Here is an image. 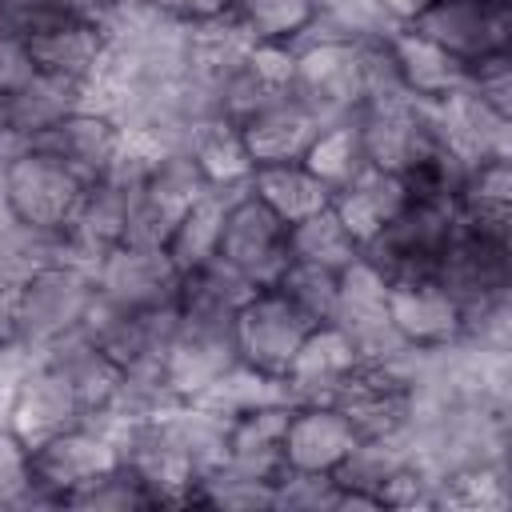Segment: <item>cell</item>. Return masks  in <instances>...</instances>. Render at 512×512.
<instances>
[{"label": "cell", "mask_w": 512, "mask_h": 512, "mask_svg": "<svg viewBox=\"0 0 512 512\" xmlns=\"http://www.w3.org/2000/svg\"><path fill=\"white\" fill-rule=\"evenodd\" d=\"M92 296V268L64 256L48 260L20 276L8 296H0V336L16 340L32 356H44L52 344L80 332Z\"/></svg>", "instance_id": "cell-1"}, {"label": "cell", "mask_w": 512, "mask_h": 512, "mask_svg": "<svg viewBox=\"0 0 512 512\" xmlns=\"http://www.w3.org/2000/svg\"><path fill=\"white\" fill-rule=\"evenodd\" d=\"M288 96L320 124L352 120L368 104V40L308 32L292 44Z\"/></svg>", "instance_id": "cell-2"}, {"label": "cell", "mask_w": 512, "mask_h": 512, "mask_svg": "<svg viewBox=\"0 0 512 512\" xmlns=\"http://www.w3.org/2000/svg\"><path fill=\"white\" fill-rule=\"evenodd\" d=\"M432 280H440L460 300L464 316L504 304L512 288V220H480L456 212V232Z\"/></svg>", "instance_id": "cell-3"}, {"label": "cell", "mask_w": 512, "mask_h": 512, "mask_svg": "<svg viewBox=\"0 0 512 512\" xmlns=\"http://www.w3.org/2000/svg\"><path fill=\"white\" fill-rule=\"evenodd\" d=\"M84 180L60 164L52 152L28 144L20 148L16 156H8L0 164V204L4 212L32 228V232H48V236H60L84 196Z\"/></svg>", "instance_id": "cell-4"}, {"label": "cell", "mask_w": 512, "mask_h": 512, "mask_svg": "<svg viewBox=\"0 0 512 512\" xmlns=\"http://www.w3.org/2000/svg\"><path fill=\"white\" fill-rule=\"evenodd\" d=\"M456 232V200L440 196H412L404 212L384 224L368 244L364 256L396 284V280H428Z\"/></svg>", "instance_id": "cell-5"}, {"label": "cell", "mask_w": 512, "mask_h": 512, "mask_svg": "<svg viewBox=\"0 0 512 512\" xmlns=\"http://www.w3.org/2000/svg\"><path fill=\"white\" fill-rule=\"evenodd\" d=\"M356 128L364 140V156L372 168L384 172H416L424 160L444 152L436 104L412 100V96H388V100H368L356 112Z\"/></svg>", "instance_id": "cell-6"}, {"label": "cell", "mask_w": 512, "mask_h": 512, "mask_svg": "<svg viewBox=\"0 0 512 512\" xmlns=\"http://www.w3.org/2000/svg\"><path fill=\"white\" fill-rule=\"evenodd\" d=\"M120 460L116 440L96 424V420H80L40 444L28 448V492L20 500V508L28 504H48V508H64V500L88 484L92 476H100L104 468H112Z\"/></svg>", "instance_id": "cell-7"}, {"label": "cell", "mask_w": 512, "mask_h": 512, "mask_svg": "<svg viewBox=\"0 0 512 512\" xmlns=\"http://www.w3.org/2000/svg\"><path fill=\"white\" fill-rule=\"evenodd\" d=\"M388 288L392 280L364 252L336 272V316L332 320L356 340L368 364H392L408 352V344L388 324Z\"/></svg>", "instance_id": "cell-8"}, {"label": "cell", "mask_w": 512, "mask_h": 512, "mask_svg": "<svg viewBox=\"0 0 512 512\" xmlns=\"http://www.w3.org/2000/svg\"><path fill=\"white\" fill-rule=\"evenodd\" d=\"M308 332H312V320L276 284L256 288L232 320L236 356L260 372H268V376H280V380H284V372H288V364H292V356Z\"/></svg>", "instance_id": "cell-9"}, {"label": "cell", "mask_w": 512, "mask_h": 512, "mask_svg": "<svg viewBox=\"0 0 512 512\" xmlns=\"http://www.w3.org/2000/svg\"><path fill=\"white\" fill-rule=\"evenodd\" d=\"M216 256L224 264H232L240 276H248L256 288L276 284V276L292 260L288 224L260 196L240 188L224 208V232H220V252Z\"/></svg>", "instance_id": "cell-10"}, {"label": "cell", "mask_w": 512, "mask_h": 512, "mask_svg": "<svg viewBox=\"0 0 512 512\" xmlns=\"http://www.w3.org/2000/svg\"><path fill=\"white\" fill-rule=\"evenodd\" d=\"M92 284H96V296L112 300L116 308L156 312V308L176 304L180 268L168 260L164 248H144V244L120 240L92 264Z\"/></svg>", "instance_id": "cell-11"}, {"label": "cell", "mask_w": 512, "mask_h": 512, "mask_svg": "<svg viewBox=\"0 0 512 512\" xmlns=\"http://www.w3.org/2000/svg\"><path fill=\"white\" fill-rule=\"evenodd\" d=\"M20 28H24L28 44H32V56H36V68L40 72H52V76H64L72 84L96 88L100 68H104V56H108V32H104V24L60 16V12H48V8L36 4L24 16Z\"/></svg>", "instance_id": "cell-12"}, {"label": "cell", "mask_w": 512, "mask_h": 512, "mask_svg": "<svg viewBox=\"0 0 512 512\" xmlns=\"http://www.w3.org/2000/svg\"><path fill=\"white\" fill-rule=\"evenodd\" d=\"M460 64L512 52V0H436L416 24Z\"/></svg>", "instance_id": "cell-13"}, {"label": "cell", "mask_w": 512, "mask_h": 512, "mask_svg": "<svg viewBox=\"0 0 512 512\" xmlns=\"http://www.w3.org/2000/svg\"><path fill=\"white\" fill-rule=\"evenodd\" d=\"M80 420H88V416H84V404H80L76 388L68 384V376L48 356H32L4 404V424L32 448Z\"/></svg>", "instance_id": "cell-14"}, {"label": "cell", "mask_w": 512, "mask_h": 512, "mask_svg": "<svg viewBox=\"0 0 512 512\" xmlns=\"http://www.w3.org/2000/svg\"><path fill=\"white\" fill-rule=\"evenodd\" d=\"M388 324L412 352H440L464 340L468 316L440 280H396L388 288Z\"/></svg>", "instance_id": "cell-15"}, {"label": "cell", "mask_w": 512, "mask_h": 512, "mask_svg": "<svg viewBox=\"0 0 512 512\" xmlns=\"http://www.w3.org/2000/svg\"><path fill=\"white\" fill-rule=\"evenodd\" d=\"M364 364L356 340L336 324H312L304 344L296 348L288 372H284V392L292 404H312V400H336V392L348 384V376Z\"/></svg>", "instance_id": "cell-16"}, {"label": "cell", "mask_w": 512, "mask_h": 512, "mask_svg": "<svg viewBox=\"0 0 512 512\" xmlns=\"http://www.w3.org/2000/svg\"><path fill=\"white\" fill-rule=\"evenodd\" d=\"M356 440H360V432L336 404H328V400L292 404L288 428H284V468L332 476L348 460Z\"/></svg>", "instance_id": "cell-17"}, {"label": "cell", "mask_w": 512, "mask_h": 512, "mask_svg": "<svg viewBox=\"0 0 512 512\" xmlns=\"http://www.w3.org/2000/svg\"><path fill=\"white\" fill-rule=\"evenodd\" d=\"M32 144L44 148V152H52L84 184H92V180H100L108 172V164L124 148V128H120V120L108 108L84 104V108L68 112L64 120H56L48 132H40Z\"/></svg>", "instance_id": "cell-18"}, {"label": "cell", "mask_w": 512, "mask_h": 512, "mask_svg": "<svg viewBox=\"0 0 512 512\" xmlns=\"http://www.w3.org/2000/svg\"><path fill=\"white\" fill-rule=\"evenodd\" d=\"M436 120H440L444 144L464 164L512 156V116L492 108L464 84L456 92H448L444 100H436Z\"/></svg>", "instance_id": "cell-19"}, {"label": "cell", "mask_w": 512, "mask_h": 512, "mask_svg": "<svg viewBox=\"0 0 512 512\" xmlns=\"http://www.w3.org/2000/svg\"><path fill=\"white\" fill-rule=\"evenodd\" d=\"M180 316V312H176ZM236 356V340L232 328H216V324H188L180 320L168 348H164V380L172 388L176 400H196L224 368H232Z\"/></svg>", "instance_id": "cell-20"}, {"label": "cell", "mask_w": 512, "mask_h": 512, "mask_svg": "<svg viewBox=\"0 0 512 512\" xmlns=\"http://www.w3.org/2000/svg\"><path fill=\"white\" fill-rule=\"evenodd\" d=\"M316 128H320V120L300 100H292L288 92L272 96L268 104H260L256 112H248L240 120V136H244V148L252 156V168L300 160L304 148L312 144Z\"/></svg>", "instance_id": "cell-21"}, {"label": "cell", "mask_w": 512, "mask_h": 512, "mask_svg": "<svg viewBox=\"0 0 512 512\" xmlns=\"http://www.w3.org/2000/svg\"><path fill=\"white\" fill-rule=\"evenodd\" d=\"M384 52L392 60V72H396L400 88L412 100L436 104V100H444L448 92H456L464 84V64L416 28H392L384 36Z\"/></svg>", "instance_id": "cell-22"}, {"label": "cell", "mask_w": 512, "mask_h": 512, "mask_svg": "<svg viewBox=\"0 0 512 512\" xmlns=\"http://www.w3.org/2000/svg\"><path fill=\"white\" fill-rule=\"evenodd\" d=\"M256 292V284L248 276H240L232 264H224L220 256L180 272V292H176V312L188 324H216V328H232L240 304Z\"/></svg>", "instance_id": "cell-23"}, {"label": "cell", "mask_w": 512, "mask_h": 512, "mask_svg": "<svg viewBox=\"0 0 512 512\" xmlns=\"http://www.w3.org/2000/svg\"><path fill=\"white\" fill-rule=\"evenodd\" d=\"M412 200V188L400 172H384V168H364L348 188H340L332 196V208L340 212V220L348 224V232L360 240V248L384 228L392 224L404 204Z\"/></svg>", "instance_id": "cell-24"}, {"label": "cell", "mask_w": 512, "mask_h": 512, "mask_svg": "<svg viewBox=\"0 0 512 512\" xmlns=\"http://www.w3.org/2000/svg\"><path fill=\"white\" fill-rule=\"evenodd\" d=\"M184 148L188 156L196 160V168L204 172L208 188L216 192H240L248 188L252 180V156L244 148V136H240V124L236 120H224V116H204L188 128L184 136Z\"/></svg>", "instance_id": "cell-25"}, {"label": "cell", "mask_w": 512, "mask_h": 512, "mask_svg": "<svg viewBox=\"0 0 512 512\" xmlns=\"http://www.w3.org/2000/svg\"><path fill=\"white\" fill-rule=\"evenodd\" d=\"M292 404H264L236 420H228V456L224 464L276 480L284 472V428H288Z\"/></svg>", "instance_id": "cell-26"}, {"label": "cell", "mask_w": 512, "mask_h": 512, "mask_svg": "<svg viewBox=\"0 0 512 512\" xmlns=\"http://www.w3.org/2000/svg\"><path fill=\"white\" fill-rule=\"evenodd\" d=\"M84 104H96L92 88L72 84V80L52 76V72H36L20 92L8 96V124L20 140L32 144L40 132H48L56 120H64L68 112H76Z\"/></svg>", "instance_id": "cell-27"}, {"label": "cell", "mask_w": 512, "mask_h": 512, "mask_svg": "<svg viewBox=\"0 0 512 512\" xmlns=\"http://www.w3.org/2000/svg\"><path fill=\"white\" fill-rule=\"evenodd\" d=\"M44 356L68 376V384L76 388V396H80V404H84V416H100V412L116 400L124 368H120L112 356H104L84 332L64 336V340L52 344Z\"/></svg>", "instance_id": "cell-28"}, {"label": "cell", "mask_w": 512, "mask_h": 512, "mask_svg": "<svg viewBox=\"0 0 512 512\" xmlns=\"http://www.w3.org/2000/svg\"><path fill=\"white\" fill-rule=\"evenodd\" d=\"M232 196H236V192H232ZM232 196L212 188V192H204L200 200H192V204L180 212V220L172 224V232H168V240H164V252H168V260H172L180 272H192V268L216 260V252H220V232H224V208H228Z\"/></svg>", "instance_id": "cell-29"}, {"label": "cell", "mask_w": 512, "mask_h": 512, "mask_svg": "<svg viewBox=\"0 0 512 512\" xmlns=\"http://www.w3.org/2000/svg\"><path fill=\"white\" fill-rule=\"evenodd\" d=\"M248 192L260 196L284 224H296L312 212H320L324 204H332V192L300 164H264V168H252V180H248Z\"/></svg>", "instance_id": "cell-30"}, {"label": "cell", "mask_w": 512, "mask_h": 512, "mask_svg": "<svg viewBox=\"0 0 512 512\" xmlns=\"http://www.w3.org/2000/svg\"><path fill=\"white\" fill-rule=\"evenodd\" d=\"M300 164L336 196L340 188H348L364 168H368V156H364V140H360V128H356V116L352 120H332V124H320L312 144L304 148Z\"/></svg>", "instance_id": "cell-31"}, {"label": "cell", "mask_w": 512, "mask_h": 512, "mask_svg": "<svg viewBox=\"0 0 512 512\" xmlns=\"http://www.w3.org/2000/svg\"><path fill=\"white\" fill-rule=\"evenodd\" d=\"M320 0H232L228 16L252 44H296L316 28Z\"/></svg>", "instance_id": "cell-32"}, {"label": "cell", "mask_w": 512, "mask_h": 512, "mask_svg": "<svg viewBox=\"0 0 512 512\" xmlns=\"http://www.w3.org/2000/svg\"><path fill=\"white\" fill-rule=\"evenodd\" d=\"M288 252L292 260H308V264H324L332 272H340L344 264H352L364 248L360 240L348 232V224L340 220V212L332 204H324L320 212L288 224Z\"/></svg>", "instance_id": "cell-33"}, {"label": "cell", "mask_w": 512, "mask_h": 512, "mask_svg": "<svg viewBox=\"0 0 512 512\" xmlns=\"http://www.w3.org/2000/svg\"><path fill=\"white\" fill-rule=\"evenodd\" d=\"M204 408H212L216 416L224 420H236L252 408H264V404H284L288 392H284V380L280 376H268L244 360H236L232 368H224L200 396H196ZM292 404V400H288Z\"/></svg>", "instance_id": "cell-34"}, {"label": "cell", "mask_w": 512, "mask_h": 512, "mask_svg": "<svg viewBox=\"0 0 512 512\" xmlns=\"http://www.w3.org/2000/svg\"><path fill=\"white\" fill-rule=\"evenodd\" d=\"M188 504L196 508H236V512H256V508H276V480L240 472L232 464H216L212 472H204L192 492Z\"/></svg>", "instance_id": "cell-35"}, {"label": "cell", "mask_w": 512, "mask_h": 512, "mask_svg": "<svg viewBox=\"0 0 512 512\" xmlns=\"http://www.w3.org/2000/svg\"><path fill=\"white\" fill-rule=\"evenodd\" d=\"M456 212L480 220H512V156L468 164L456 192Z\"/></svg>", "instance_id": "cell-36"}, {"label": "cell", "mask_w": 512, "mask_h": 512, "mask_svg": "<svg viewBox=\"0 0 512 512\" xmlns=\"http://www.w3.org/2000/svg\"><path fill=\"white\" fill-rule=\"evenodd\" d=\"M64 508H84V512H128V508H156V496L148 492L144 476L116 460L112 468H104L100 476H92L88 484H80Z\"/></svg>", "instance_id": "cell-37"}, {"label": "cell", "mask_w": 512, "mask_h": 512, "mask_svg": "<svg viewBox=\"0 0 512 512\" xmlns=\"http://www.w3.org/2000/svg\"><path fill=\"white\" fill-rule=\"evenodd\" d=\"M276 288L312 320V324H328L336 316V272L324 264H308V260H288L284 272L276 276Z\"/></svg>", "instance_id": "cell-38"}, {"label": "cell", "mask_w": 512, "mask_h": 512, "mask_svg": "<svg viewBox=\"0 0 512 512\" xmlns=\"http://www.w3.org/2000/svg\"><path fill=\"white\" fill-rule=\"evenodd\" d=\"M276 508L288 512H320V508H340V484L332 476L316 472H292L284 468L276 476Z\"/></svg>", "instance_id": "cell-39"}, {"label": "cell", "mask_w": 512, "mask_h": 512, "mask_svg": "<svg viewBox=\"0 0 512 512\" xmlns=\"http://www.w3.org/2000/svg\"><path fill=\"white\" fill-rule=\"evenodd\" d=\"M464 88H472L480 100L512 116V52H496L476 64H464Z\"/></svg>", "instance_id": "cell-40"}, {"label": "cell", "mask_w": 512, "mask_h": 512, "mask_svg": "<svg viewBox=\"0 0 512 512\" xmlns=\"http://www.w3.org/2000/svg\"><path fill=\"white\" fill-rule=\"evenodd\" d=\"M36 56L20 24H0V96L20 92L36 76Z\"/></svg>", "instance_id": "cell-41"}, {"label": "cell", "mask_w": 512, "mask_h": 512, "mask_svg": "<svg viewBox=\"0 0 512 512\" xmlns=\"http://www.w3.org/2000/svg\"><path fill=\"white\" fill-rule=\"evenodd\" d=\"M28 444L0 420V508H20L28 492Z\"/></svg>", "instance_id": "cell-42"}, {"label": "cell", "mask_w": 512, "mask_h": 512, "mask_svg": "<svg viewBox=\"0 0 512 512\" xmlns=\"http://www.w3.org/2000/svg\"><path fill=\"white\" fill-rule=\"evenodd\" d=\"M160 8L168 16H176L180 24L188 28H200V24H212V20H224L232 0H160Z\"/></svg>", "instance_id": "cell-43"}, {"label": "cell", "mask_w": 512, "mask_h": 512, "mask_svg": "<svg viewBox=\"0 0 512 512\" xmlns=\"http://www.w3.org/2000/svg\"><path fill=\"white\" fill-rule=\"evenodd\" d=\"M28 360H32L28 348H20L16 340L0 336V420H4V404H8V396H12L16 380H20V372L28 368Z\"/></svg>", "instance_id": "cell-44"}, {"label": "cell", "mask_w": 512, "mask_h": 512, "mask_svg": "<svg viewBox=\"0 0 512 512\" xmlns=\"http://www.w3.org/2000/svg\"><path fill=\"white\" fill-rule=\"evenodd\" d=\"M40 8L60 12V16H76V20H96L104 24L116 8V0H40Z\"/></svg>", "instance_id": "cell-45"}, {"label": "cell", "mask_w": 512, "mask_h": 512, "mask_svg": "<svg viewBox=\"0 0 512 512\" xmlns=\"http://www.w3.org/2000/svg\"><path fill=\"white\" fill-rule=\"evenodd\" d=\"M376 4H380V12H384L388 28H412L436 0H376Z\"/></svg>", "instance_id": "cell-46"}, {"label": "cell", "mask_w": 512, "mask_h": 512, "mask_svg": "<svg viewBox=\"0 0 512 512\" xmlns=\"http://www.w3.org/2000/svg\"><path fill=\"white\" fill-rule=\"evenodd\" d=\"M4 4H8V8L16 12V16H28V12H32V8L40 4V0H4Z\"/></svg>", "instance_id": "cell-47"}, {"label": "cell", "mask_w": 512, "mask_h": 512, "mask_svg": "<svg viewBox=\"0 0 512 512\" xmlns=\"http://www.w3.org/2000/svg\"><path fill=\"white\" fill-rule=\"evenodd\" d=\"M148 4H160V0H116V8H148Z\"/></svg>", "instance_id": "cell-48"}]
</instances>
